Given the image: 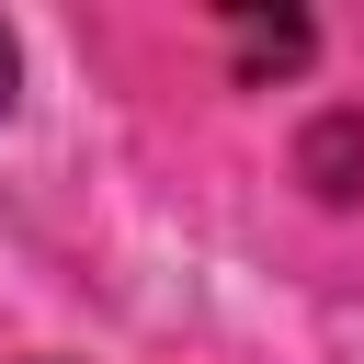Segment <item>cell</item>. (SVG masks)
<instances>
[{"instance_id":"1","label":"cell","mask_w":364,"mask_h":364,"mask_svg":"<svg viewBox=\"0 0 364 364\" xmlns=\"http://www.w3.org/2000/svg\"><path fill=\"white\" fill-rule=\"evenodd\" d=\"M0 102H11V34H0Z\"/></svg>"}]
</instances>
